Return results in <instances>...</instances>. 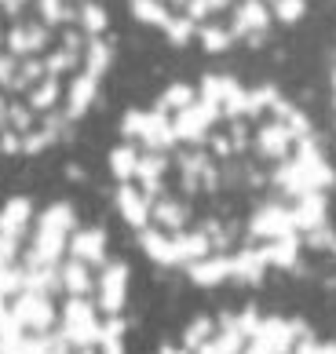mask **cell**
I'll return each instance as SVG.
<instances>
[{"label": "cell", "mask_w": 336, "mask_h": 354, "mask_svg": "<svg viewBox=\"0 0 336 354\" xmlns=\"http://www.w3.org/2000/svg\"><path fill=\"white\" fill-rule=\"evenodd\" d=\"M132 267L70 201H0V354H124Z\"/></svg>", "instance_id": "obj_2"}, {"label": "cell", "mask_w": 336, "mask_h": 354, "mask_svg": "<svg viewBox=\"0 0 336 354\" xmlns=\"http://www.w3.org/2000/svg\"><path fill=\"white\" fill-rule=\"evenodd\" d=\"M158 354H336V339L304 314L238 304L190 318Z\"/></svg>", "instance_id": "obj_5"}, {"label": "cell", "mask_w": 336, "mask_h": 354, "mask_svg": "<svg viewBox=\"0 0 336 354\" xmlns=\"http://www.w3.org/2000/svg\"><path fill=\"white\" fill-rule=\"evenodd\" d=\"M106 176L139 252L198 288L296 270L336 208L318 121L278 84L241 73L172 81L124 110Z\"/></svg>", "instance_id": "obj_1"}, {"label": "cell", "mask_w": 336, "mask_h": 354, "mask_svg": "<svg viewBox=\"0 0 336 354\" xmlns=\"http://www.w3.org/2000/svg\"><path fill=\"white\" fill-rule=\"evenodd\" d=\"M318 0H124L128 15L172 48L205 55L260 48L311 15Z\"/></svg>", "instance_id": "obj_4"}, {"label": "cell", "mask_w": 336, "mask_h": 354, "mask_svg": "<svg viewBox=\"0 0 336 354\" xmlns=\"http://www.w3.org/2000/svg\"><path fill=\"white\" fill-rule=\"evenodd\" d=\"M113 70L102 0H0V161L77 136Z\"/></svg>", "instance_id": "obj_3"}, {"label": "cell", "mask_w": 336, "mask_h": 354, "mask_svg": "<svg viewBox=\"0 0 336 354\" xmlns=\"http://www.w3.org/2000/svg\"><path fill=\"white\" fill-rule=\"evenodd\" d=\"M329 110H333V124H336V44H333V59H329Z\"/></svg>", "instance_id": "obj_6"}]
</instances>
